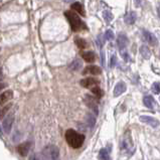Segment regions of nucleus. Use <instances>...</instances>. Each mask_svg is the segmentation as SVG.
<instances>
[{
    "instance_id": "72a5a7b5",
    "label": "nucleus",
    "mask_w": 160,
    "mask_h": 160,
    "mask_svg": "<svg viewBox=\"0 0 160 160\" xmlns=\"http://www.w3.org/2000/svg\"><path fill=\"white\" fill-rule=\"evenodd\" d=\"M139 2H141V0H135V5H136V6H138V5H139Z\"/></svg>"
},
{
    "instance_id": "f03ea898",
    "label": "nucleus",
    "mask_w": 160,
    "mask_h": 160,
    "mask_svg": "<svg viewBox=\"0 0 160 160\" xmlns=\"http://www.w3.org/2000/svg\"><path fill=\"white\" fill-rule=\"evenodd\" d=\"M65 137H66L67 143L73 148H80L85 141L84 134L78 133V132L73 129L67 130L66 134H65Z\"/></svg>"
},
{
    "instance_id": "5701e85b",
    "label": "nucleus",
    "mask_w": 160,
    "mask_h": 160,
    "mask_svg": "<svg viewBox=\"0 0 160 160\" xmlns=\"http://www.w3.org/2000/svg\"><path fill=\"white\" fill-rule=\"evenodd\" d=\"M99 159H104V160H108L110 159V155L109 152L107 151L106 149H101L100 152H99Z\"/></svg>"
},
{
    "instance_id": "c756f323",
    "label": "nucleus",
    "mask_w": 160,
    "mask_h": 160,
    "mask_svg": "<svg viewBox=\"0 0 160 160\" xmlns=\"http://www.w3.org/2000/svg\"><path fill=\"white\" fill-rule=\"evenodd\" d=\"M116 64H117V58H116V56H113L111 58L110 66H111V68H114V67L116 66Z\"/></svg>"
},
{
    "instance_id": "2eb2a0df",
    "label": "nucleus",
    "mask_w": 160,
    "mask_h": 160,
    "mask_svg": "<svg viewBox=\"0 0 160 160\" xmlns=\"http://www.w3.org/2000/svg\"><path fill=\"white\" fill-rule=\"evenodd\" d=\"M82 58H84V61H86L87 63H94L96 60V54L94 51H84L82 52Z\"/></svg>"
},
{
    "instance_id": "7c9ffc66",
    "label": "nucleus",
    "mask_w": 160,
    "mask_h": 160,
    "mask_svg": "<svg viewBox=\"0 0 160 160\" xmlns=\"http://www.w3.org/2000/svg\"><path fill=\"white\" fill-rule=\"evenodd\" d=\"M102 36H103V35H102V34H100V35H99V36H98V39H97V43H98L99 46H100V47L102 46V45L105 43V41L101 39V38H102Z\"/></svg>"
},
{
    "instance_id": "9d476101",
    "label": "nucleus",
    "mask_w": 160,
    "mask_h": 160,
    "mask_svg": "<svg viewBox=\"0 0 160 160\" xmlns=\"http://www.w3.org/2000/svg\"><path fill=\"white\" fill-rule=\"evenodd\" d=\"M102 73V69L98 66H89L83 71V75H100Z\"/></svg>"
},
{
    "instance_id": "1a4fd4ad",
    "label": "nucleus",
    "mask_w": 160,
    "mask_h": 160,
    "mask_svg": "<svg viewBox=\"0 0 160 160\" xmlns=\"http://www.w3.org/2000/svg\"><path fill=\"white\" fill-rule=\"evenodd\" d=\"M30 142H24V143L20 144L17 146V152L20 154L21 156H26L30 149Z\"/></svg>"
},
{
    "instance_id": "9b49d317",
    "label": "nucleus",
    "mask_w": 160,
    "mask_h": 160,
    "mask_svg": "<svg viewBox=\"0 0 160 160\" xmlns=\"http://www.w3.org/2000/svg\"><path fill=\"white\" fill-rule=\"evenodd\" d=\"M127 87H126V84L124 82H119L114 88V97H119L123 94L124 92L126 91Z\"/></svg>"
},
{
    "instance_id": "bb28decb",
    "label": "nucleus",
    "mask_w": 160,
    "mask_h": 160,
    "mask_svg": "<svg viewBox=\"0 0 160 160\" xmlns=\"http://www.w3.org/2000/svg\"><path fill=\"white\" fill-rule=\"evenodd\" d=\"M152 92L155 95L160 94V83L159 82H154L152 85Z\"/></svg>"
},
{
    "instance_id": "6e6552de",
    "label": "nucleus",
    "mask_w": 160,
    "mask_h": 160,
    "mask_svg": "<svg viewBox=\"0 0 160 160\" xmlns=\"http://www.w3.org/2000/svg\"><path fill=\"white\" fill-rule=\"evenodd\" d=\"M86 102H87V105L90 107V109H92L93 112H94V113L97 115V114L99 113V109H98V105H97V103H96V100H95L93 97L87 95L86 96Z\"/></svg>"
},
{
    "instance_id": "a211bd4d",
    "label": "nucleus",
    "mask_w": 160,
    "mask_h": 160,
    "mask_svg": "<svg viewBox=\"0 0 160 160\" xmlns=\"http://www.w3.org/2000/svg\"><path fill=\"white\" fill-rule=\"evenodd\" d=\"M140 53H141V56L144 58H146V60H149L151 58V51H150L149 47L146 46V45H141V47H140Z\"/></svg>"
},
{
    "instance_id": "2f4dec72",
    "label": "nucleus",
    "mask_w": 160,
    "mask_h": 160,
    "mask_svg": "<svg viewBox=\"0 0 160 160\" xmlns=\"http://www.w3.org/2000/svg\"><path fill=\"white\" fill-rule=\"evenodd\" d=\"M101 58H102V65L103 66H106V63H105V53L103 51H101Z\"/></svg>"
},
{
    "instance_id": "423d86ee",
    "label": "nucleus",
    "mask_w": 160,
    "mask_h": 160,
    "mask_svg": "<svg viewBox=\"0 0 160 160\" xmlns=\"http://www.w3.org/2000/svg\"><path fill=\"white\" fill-rule=\"evenodd\" d=\"M140 121L142 122V123H145L147 124V125L151 126L152 128H156L159 126L160 122L158 121L157 119H155V118H152V117H149V116H140Z\"/></svg>"
},
{
    "instance_id": "dca6fc26",
    "label": "nucleus",
    "mask_w": 160,
    "mask_h": 160,
    "mask_svg": "<svg viewBox=\"0 0 160 160\" xmlns=\"http://www.w3.org/2000/svg\"><path fill=\"white\" fill-rule=\"evenodd\" d=\"M12 97H13V92L11 90L3 92L2 94H1V96H0V103H1V105H3L5 102H7L8 100H10Z\"/></svg>"
},
{
    "instance_id": "0eeeda50",
    "label": "nucleus",
    "mask_w": 160,
    "mask_h": 160,
    "mask_svg": "<svg viewBox=\"0 0 160 160\" xmlns=\"http://www.w3.org/2000/svg\"><path fill=\"white\" fill-rule=\"evenodd\" d=\"M80 84H81V86L84 87V88H91V87H93V86H97V85H99L100 84V82L94 78H87V79H84V80L81 81Z\"/></svg>"
},
{
    "instance_id": "4be33fe9",
    "label": "nucleus",
    "mask_w": 160,
    "mask_h": 160,
    "mask_svg": "<svg viewBox=\"0 0 160 160\" xmlns=\"http://www.w3.org/2000/svg\"><path fill=\"white\" fill-rule=\"evenodd\" d=\"M87 123H88V126L93 128L95 124H96V117L93 114H88V116H87Z\"/></svg>"
},
{
    "instance_id": "f257e3e1",
    "label": "nucleus",
    "mask_w": 160,
    "mask_h": 160,
    "mask_svg": "<svg viewBox=\"0 0 160 160\" xmlns=\"http://www.w3.org/2000/svg\"><path fill=\"white\" fill-rule=\"evenodd\" d=\"M67 19L69 20L71 25V28L74 31H82V30H87L88 27H87L86 23L81 19V17L75 12V10H68L65 12Z\"/></svg>"
},
{
    "instance_id": "39448f33",
    "label": "nucleus",
    "mask_w": 160,
    "mask_h": 160,
    "mask_svg": "<svg viewBox=\"0 0 160 160\" xmlns=\"http://www.w3.org/2000/svg\"><path fill=\"white\" fill-rule=\"evenodd\" d=\"M142 36H143V39L146 41V42H148L150 45H152V46H155V45H157L158 43V40L157 38H156V36L153 34V33H151L150 31L148 30H143L142 31Z\"/></svg>"
},
{
    "instance_id": "f3484780",
    "label": "nucleus",
    "mask_w": 160,
    "mask_h": 160,
    "mask_svg": "<svg viewBox=\"0 0 160 160\" xmlns=\"http://www.w3.org/2000/svg\"><path fill=\"white\" fill-rule=\"evenodd\" d=\"M71 9L75 10L76 12L80 13V15H82V16H85V15H86V12H85L84 7H83V5L81 4L80 2H75V3H73V4L71 5Z\"/></svg>"
},
{
    "instance_id": "cd10ccee",
    "label": "nucleus",
    "mask_w": 160,
    "mask_h": 160,
    "mask_svg": "<svg viewBox=\"0 0 160 160\" xmlns=\"http://www.w3.org/2000/svg\"><path fill=\"white\" fill-rule=\"evenodd\" d=\"M114 37H115V35H114L113 30H111V29H108L105 32V38L108 39V40H112V39H114Z\"/></svg>"
},
{
    "instance_id": "473e14b6",
    "label": "nucleus",
    "mask_w": 160,
    "mask_h": 160,
    "mask_svg": "<svg viewBox=\"0 0 160 160\" xmlns=\"http://www.w3.org/2000/svg\"><path fill=\"white\" fill-rule=\"evenodd\" d=\"M157 14H158V17H159V19H160V2H159L158 7H157Z\"/></svg>"
},
{
    "instance_id": "4468645a",
    "label": "nucleus",
    "mask_w": 160,
    "mask_h": 160,
    "mask_svg": "<svg viewBox=\"0 0 160 160\" xmlns=\"http://www.w3.org/2000/svg\"><path fill=\"white\" fill-rule=\"evenodd\" d=\"M136 18H137V15H136V12L134 11H130L127 14L124 16V21H125L126 24H134L136 21Z\"/></svg>"
},
{
    "instance_id": "6ab92c4d",
    "label": "nucleus",
    "mask_w": 160,
    "mask_h": 160,
    "mask_svg": "<svg viewBox=\"0 0 160 160\" xmlns=\"http://www.w3.org/2000/svg\"><path fill=\"white\" fill-rule=\"evenodd\" d=\"M75 42H76L77 46L79 47V48L81 49H85L88 47V42H87L86 40H85L84 38H82V37H76L75 38Z\"/></svg>"
},
{
    "instance_id": "393cba45",
    "label": "nucleus",
    "mask_w": 160,
    "mask_h": 160,
    "mask_svg": "<svg viewBox=\"0 0 160 160\" xmlns=\"http://www.w3.org/2000/svg\"><path fill=\"white\" fill-rule=\"evenodd\" d=\"M103 17H104V19L107 21V22H110V21H112L113 20V18H114L113 14H112L109 10L103 11Z\"/></svg>"
},
{
    "instance_id": "20e7f679",
    "label": "nucleus",
    "mask_w": 160,
    "mask_h": 160,
    "mask_svg": "<svg viewBox=\"0 0 160 160\" xmlns=\"http://www.w3.org/2000/svg\"><path fill=\"white\" fill-rule=\"evenodd\" d=\"M13 122H14V113L11 112L7 115V117H5L3 119L2 122V130H4L5 133H10L11 128H12Z\"/></svg>"
},
{
    "instance_id": "b1692460",
    "label": "nucleus",
    "mask_w": 160,
    "mask_h": 160,
    "mask_svg": "<svg viewBox=\"0 0 160 160\" xmlns=\"http://www.w3.org/2000/svg\"><path fill=\"white\" fill-rule=\"evenodd\" d=\"M91 91H92V93L98 99L102 98V97L104 96V92H103V90H101L99 87H94V88H92V90H91Z\"/></svg>"
},
{
    "instance_id": "aec40b11",
    "label": "nucleus",
    "mask_w": 160,
    "mask_h": 160,
    "mask_svg": "<svg viewBox=\"0 0 160 160\" xmlns=\"http://www.w3.org/2000/svg\"><path fill=\"white\" fill-rule=\"evenodd\" d=\"M133 146V144H132V141L130 138H123V140H122V143H121V147L122 149H126L127 151H129L130 148Z\"/></svg>"
},
{
    "instance_id": "f8f14e48",
    "label": "nucleus",
    "mask_w": 160,
    "mask_h": 160,
    "mask_svg": "<svg viewBox=\"0 0 160 160\" xmlns=\"http://www.w3.org/2000/svg\"><path fill=\"white\" fill-rule=\"evenodd\" d=\"M127 43H128V37L126 36L124 33H120L117 38V45H118V47H119V49L126 48Z\"/></svg>"
},
{
    "instance_id": "7ed1b4c3",
    "label": "nucleus",
    "mask_w": 160,
    "mask_h": 160,
    "mask_svg": "<svg viewBox=\"0 0 160 160\" xmlns=\"http://www.w3.org/2000/svg\"><path fill=\"white\" fill-rule=\"evenodd\" d=\"M42 158L44 159H58V154H60V150L56 146L49 145L46 146L44 149L42 150Z\"/></svg>"
},
{
    "instance_id": "412c9836",
    "label": "nucleus",
    "mask_w": 160,
    "mask_h": 160,
    "mask_svg": "<svg viewBox=\"0 0 160 160\" xmlns=\"http://www.w3.org/2000/svg\"><path fill=\"white\" fill-rule=\"evenodd\" d=\"M83 66V63L81 60H75L74 62L72 63V64L70 65V67H69V69L72 71H79L81 68H82Z\"/></svg>"
},
{
    "instance_id": "c85d7f7f",
    "label": "nucleus",
    "mask_w": 160,
    "mask_h": 160,
    "mask_svg": "<svg viewBox=\"0 0 160 160\" xmlns=\"http://www.w3.org/2000/svg\"><path fill=\"white\" fill-rule=\"evenodd\" d=\"M11 106H12V104H8L7 106H5L4 108H2V110H1V119L4 118V116L6 115V113L8 112V110L11 108Z\"/></svg>"
},
{
    "instance_id": "ddd939ff",
    "label": "nucleus",
    "mask_w": 160,
    "mask_h": 160,
    "mask_svg": "<svg viewBox=\"0 0 160 160\" xmlns=\"http://www.w3.org/2000/svg\"><path fill=\"white\" fill-rule=\"evenodd\" d=\"M143 103L147 108L149 109H155V107L157 106L156 105V102L154 100V98L152 96H146L143 98Z\"/></svg>"
},
{
    "instance_id": "a878e982",
    "label": "nucleus",
    "mask_w": 160,
    "mask_h": 160,
    "mask_svg": "<svg viewBox=\"0 0 160 160\" xmlns=\"http://www.w3.org/2000/svg\"><path fill=\"white\" fill-rule=\"evenodd\" d=\"M120 54H121V56L124 58V61H125V62H130V61H131L129 53H128V51L126 50V48H121V49H120Z\"/></svg>"
}]
</instances>
